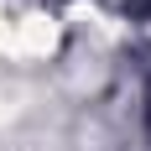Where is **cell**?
Returning <instances> with one entry per match:
<instances>
[{
	"label": "cell",
	"mask_w": 151,
	"mask_h": 151,
	"mask_svg": "<svg viewBox=\"0 0 151 151\" xmlns=\"http://www.w3.org/2000/svg\"><path fill=\"white\" fill-rule=\"evenodd\" d=\"M58 47V21L42 11H16L0 0V52L5 58H47Z\"/></svg>",
	"instance_id": "cell-1"
}]
</instances>
